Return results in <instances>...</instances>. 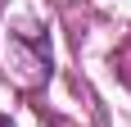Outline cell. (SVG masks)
<instances>
[{"label":"cell","instance_id":"obj_1","mask_svg":"<svg viewBox=\"0 0 131 127\" xmlns=\"http://www.w3.org/2000/svg\"><path fill=\"white\" fill-rule=\"evenodd\" d=\"M5 63L23 86H36L50 77V37L36 27H14L5 37Z\"/></svg>","mask_w":131,"mask_h":127},{"label":"cell","instance_id":"obj_2","mask_svg":"<svg viewBox=\"0 0 131 127\" xmlns=\"http://www.w3.org/2000/svg\"><path fill=\"white\" fill-rule=\"evenodd\" d=\"M0 127H9V118H0Z\"/></svg>","mask_w":131,"mask_h":127}]
</instances>
